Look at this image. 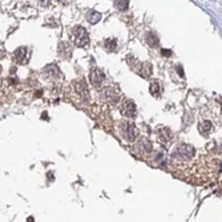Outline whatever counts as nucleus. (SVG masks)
<instances>
[{
  "label": "nucleus",
  "instance_id": "dca6fc26",
  "mask_svg": "<svg viewBox=\"0 0 222 222\" xmlns=\"http://www.w3.org/2000/svg\"><path fill=\"white\" fill-rule=\"evenodd\" d=\"M15 56H16L20 61H23V60L25 59V49L24 48H19L18 51L15 52Z\"/></svg>",
  "mask_w": 222,
  "mask_h": 222
},
{
  "label": "nucleus",
  "instance_id": "a211bd4d",
  "mask_svg": "<svg viewBox=\"0 0 222 222\" xmlns=\"http://www.w3.org/2000/svg\"><path fill=\"white\" fill-rule=\"evenodd\" d=\"M0 69H1V68H0ZM0 72H1V71H0Z\"/></svg>",
  "mask_w": 222,
  "mask_h": 222
},
{
  "label": "nucleus",
  "instance_id": "20e7f679",
  "mask_svg": "<svg viewBox=\"0 0 222 222\" xmlns=\"http://www.w3.org/2000/svg\"><path fill=\"white\" fill-rule=\"evenodd\" d=\"M120 111L121 113L125 116V117H129V118H134L136 117V107H134V103L130 100H126L124 101L120 107Z\"/></svg>",
  "mask_w": 222,
  "mask_h": 222
},
{
  "label": "nucleus",
  "instance_id": "f8f14e48",
  "mask_svg": "<svg viewBox=\"0 0 222 222\" xmlns=\"http://www.w3.org/2000/svg\"><path fill=\"white\" fill-rule=\"evenodd\" d=\"M149 90H150V93H152V96L158 97V96L161 94V85H160V83H158V81H153V83L150 84Z\"/></svg>",
  "mask_w": 222,
  "mask_h": 222
},
{
  "label": "nucleus",
  "instance_id": "f257e3e1",
  "mask_svg": "<svg viewBox=\"0 0 222 222\" xmlns=\"http://www.w3.org/2000/svg\"><path fill=\"white\" fill-rule=\"evenodd\" d=\"M71 35H72L73 41H75V44L77 47L83 48V47H87L89 44V36H88V32L84 27H80V25L75 27L71 31Z\"/></svg>",
  "mask_w": 222,
  "mask_h": 222
},
{
  "label": "nucleus",
  "instance_id": "1a4fd4ad",
  "mask_svg": "<svg viewBox=\"0 0 222 222\" xmlns=\"http://www.w3.org/2000/svg\"><path fill=\"white\" fill-rule=\"evenodd\" d=\"M137 146H138L140 150H141V154H148V153H150L153 150L152 144H150L146 138H142L141 141L137 144Z\"/></svg>",
  "mask_w": 222,
  "mask_h": 222
},
{
  "label": "nucleus",
  "instance_id": "7ed1b4c3",
  "mask_svg": "<svg viewBox=\"0 0 222 222\" xmlns=\"http://www.w3.org/2000/svg\"><path fill=\"white\" fill-rule=\"evenodd\" d=\"M193 154H194V148L190 145H186V144H182V145H180L178 148L174 149L172 156H173V158H176V160L186 161V160H189Z\"/></svg>",
  "mask_w": 222,
  "mask_h": 222
},
{
  "label": "nucleus",
  "instance_id": "f3484780",
  "mask_svg": "<svg viewBox=\"0 0 222 222\" xmlns=\"http://www.w3.org/2000/svg\"><path fill=\"white\" fill-rule=\"evenodd\" d=\"M161 55L166 56V57H170V56L173 55V52H172L170 49H161Z\"/></svg>",
  "mask_w": 222,
  "mask_h": 222
},
{
  "label": "nucleus",
  "instance_id": "9d476101",
  "mask_svg": "<svg viewBox=\"0 0 222 222\" xmlns=\"http://www.w3.org/2000/svg\"><path fill=\"white\" fill-rule=\"evenodd\" d=\"M101 14L100 12H97V11H89L87 14V20L89 21L90 24H96V23H98V21L101 20Z\"/></svg>",
  "mask_w": 222,
  "mask_h": 222
},
{
  "label": "nucleus",
  "instance_id": "2eb2a0df",
  "mask_svg": "<svg viewBox=\"0 0 222 222\" xmlns=\"http://www.w3.org/2000/svg\"><path fill=\"white\" fill-rule=\"evenodd\" d=\"M128 4H129V0H115V7L118 11H125L128 8Z\"/></svg>",
  "mask_w": 222,
  "mask_h": 222
},
{
  "label": "nucleus",
  "instance_id": "ddd939ff",
  "mask_svg": "<svg viewBox=\"0 0 222 222\" xmlns=\"http://www.w3.org/2000/svg\"><path fill=\"white\" fill-rule=\"evenodd\" d=\"M104 47L107 51L112 52V51H115L116 47H117V41H116V39H105L104 40Z\"/></svg>",
  "mask_w": 222,
  "mask_h": 222
},
{
  "label": "nucleus",
  "instance_id": "4468645a",
  "mask_svg": "<svg viewBox=\"0 0 222 222\" xmlns=\"http://www.w3.org/2000/svg\"><path fill=\"white\" fill-rule=\"evenodd\" d=\"M210 129H212V124L210 122H202V124L198 125V130L201 133L202 136H206L209 132H210Z\"/></svg>",
  "mask_w": 222,
  "mask_h": 222
},
{
  "label": "nucleus",
  "instance_id": "39448f33",
  "mask_svg": "<svg viewBox=\"0 0 222 222\" xmlns=\"http://www.w3.org/2000/svg\"><path fill=\"white\" fill-rule=\"evenodd\" d=\"M89 79H90V81L93 83V85H100V84H103V81L105 80V75L103 73V71L101 69H98V68H93V69L90 71Z\"/></svg>",
  "mask_w": 222,
  "mask_h": 222
},
{
  "label": "nucleus",
  "instance_id": "6e6552de",
  "mask_svg": "<svg viewBox=\"0 0 222 222\" xmlns=\"http://www.w3.org/2000/svg\"><path fill=\"white\" fill-rule=\"evenodd\" d=\"M104 100H107L108 103L115 104V103H117L118 101V94L115 92V89L107 88V89H104Z\"/></svg>",
  "mask_w": 222,
  "mask_h": 222
},
{
  "label": "nucleus",
  "instance_id": "9b49d317",
  "mask_svg": "<svg viewBox=\"0 0 222 222\" xmlns=\"http://www.w3.org/2000/svg\"><path fill=\"white\" fill-rule=\"evenodd\" d=\"M145 43L150 47H156L158 44V37L152 32H148V33H145Z\"/></svg>",
  "mask_w": 222,
  "mask_h": 222
},
{
  "label": "nucleus",
  "instance_id": "423d86ee",
  "mask_svg": "<svg viewBox=\"0 0 222 222\" xmlns=\"http://www.w3.org/2000/svg\"><path fill=\"white\" fill-rule=\"evenodd\" d=\"M133 69L138 73V75H141L142 77H149L152 75V65H150L149 62H141L140 65L133 67Z\"/></svg>",
  "mask_w": 222,
  "mask_h": 222
},
{
  "label": "nucleus",
  "instance_id": "0eeeda50",
  "mask_svg": "<svg viewBox=\"0 0 222 222\" xmlns=\"http://www.w3.org/2000/svg\"><path fill=\"white\" fill-rule=\"evenodd\" d=\"M75 89H76V92L80 94L81 97H84V98L88 97V87H87V84H85V81H84L83 79L75 83Z\"/></svg>",
  "mask_w": 222,
  "mask_h": 222
},
{
  "label": "nucleus",
  "instance_id": "f03ea898",
  "mask_svg": "<svg viewBox=\"0 0 222 222\" xmlns=\"http://www.w3.org/2000/svg\"><path fill=\"white\" fill-rule=\"evenodd\" d=\"M120 134L126 141H134L137 138V136H138V130L130 122H121V125H120Z\"/></svg>",
  "mask_w": 222,
  "mask_h": 222
}]
</instances>
